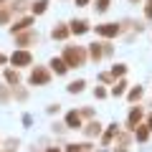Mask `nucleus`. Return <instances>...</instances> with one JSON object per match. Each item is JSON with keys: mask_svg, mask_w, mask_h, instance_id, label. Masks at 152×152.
Returning a JSON list of instances; mask_svg holds the SVG:
<instances>
[{"mask_svg": "<svg viewBox=\"0 0 152 152\" xmlns=\"http://www.w3.org/2000/svg\"><path fill=\"white\" fill-rule=\"evenodd\" d=\"M132 3H137V0H132Z\"/></svg>", "mask_w": 152, "mask_h": 152, "instance_id": "obj_34", "label": "nucleus"}, {"mask_svg": "<svg viewBox=\"0 0 152 152\" xmlns=\"http://www.w3.org/2000/svg\"><path fill=\"white\" fill-rule=\"evenodd\" d=\"M28 5H31V3H26V0H15V3H10V10L13 13H23V10H28Z\"/></svg>", "mask_w": 152, "mask_h": 152, "instance_id": "obj_20", "label": "nucleus"}, {"mask_svg": "<svg viewBox=\"0 0 152 152\" xmlns=\"http://www.w3.org/2000/svg\"><path fill=\"white\" fill-rule=\"evenodd\" d=\"M28 81H31L33 86H46V84L51 81V71L46 69V66H36V69L31 71V76H28Z\"/></svg>", "mask_w": 152, "mask_h": 152, "instance_id": "obj_2", "label": "nucleus"}, {"mask_svg": "<svg viewBox=\"0 0 152 152\" xmlns=\"http://www.w3.org/2000/svg\"><path fill=\"white\" fill-rule=\"evenodd\" d=\"M109 74H112L114 79H117V76H119V79H122V76L127 74V66H124V64H114V66H112V71H109Z\"/></svg>", "mask_w": 152, "mask_h": 152, "instance_id": "obj_21", "label": "nucleus"}, {"mask_svg": "<svg viewBox=\"0 0 152 152\" xmlns=\"http://www.w3.org/2000/svg\"><path fill=\"white\" fill-rule=\"evenodd\" d=\"M76 5H79V8H84V5H89V0H76Z\"/></svg>", "mask_w": 152, "mask_h": 152, "instance_id": "obj_30", "label": "nucleus"}, {"mask_svg": "<svg viewBox=\"0 0 152 152\" xmlns=\"http://www.w3.org/2000/svg\"><path fill=\"white\" fill-rule=\"evenodd\" d=\"M114 134H117V124H109V129L104 132V142H109V140H112Z\"/></svg>", "mask_w": 152, "mask_h": 152, "instance_id": "obj_23", "label": "nucleus"}, {"mask_svg": "<svg viewBox=\"0 0 152 152\" xmlns=\"http://www.w3.org/2000/svg\"><path fill=\"white\" fill-rule=\"evenodd\" d=\"M127 96H129V102H140V99H142V86L127 89Z\"/></svg>", "mask_w": 152, "mask_h": 152, "instance_id": "obj_19", "label": "nucleus"}, {"mask_svg": "<svg viewBox=\"0 0 152 152\" xmlns=\"http://www.w3.org/2000/svg\"><path fill=\"white\" fill-rule=\"evenodd\" d=\"M69 28H71V33H74V36H84V33L91 31V26H89L86 20H71Z\"/></svg>", "mask_w": 152, "mask_h": 152, "instance_id": "obj_7", "label": "nucleus"}, {"mask_svg": "<svg viewBox=\"0 0 152 152\" xmlns=\"http://www.w3.org/2000/svg\"><path fill=\"white\" fill-rule=\"evenodd\" d=\"M109 10V0H96V13H107Z\"/></svg>", "mask_w": 152, "mask_h": 152, "instance_id": "obj_24", "label": "nucleus"}, {"mask_svg": "<svg viewBox=\"0 0 152 152\" xmlns=\"http://www.w3.org/2000/svg\"><path fill=\"white\" fill-rule=\"evenodd\" d=\"M10 18H13V10H10V5L0 8V26H5V23H10Z\"/></svg>", "mask_w": 152, "mask_h": 152, "instance_id": "obj_18", "label": "nucleus"}, {"mask_svg": "<svg viewBox=\"0 0 152 152\" xmlns=\"http://www.w3.org/2000/svg\"><path fill=\"white\" fill-rule=\"evenodd\" d=\"M119 33H122L119 23H102V26H96V36H102V38H117Z\"/></svg>", "mask_w": 152, "mask_h": 152, "instance_id": "obj_5", "label": "nucleus"}, {"mask_svg": "<svg viewBox=\"0 0 152 152\" xmlns=\"http://www.w3.org/2000/svg\"><path fill=\"white\" fill-rule=\"evenodd\" d=\"M5 81L10 84V86H18V84H20V74H18V69H5Z\"/></svg>", "mask_w": 152, "mask_h": 152, "instance_id": "obj_15", "label": "nucleus"}, {"mask_svg": "<svg viewBox=\"0 0 152 152\" xmlns=\"http://www.w3.org/2000/svg\"><path fill=\"white\" fill-rule=\"evenodd\" d=\"M99 79H102L104 84H112V79H114V76H112V74H99Z\"/></svg>", "mask_w": 152, "mask_h": 152, "instance_id": "obj_28", "label": "nucleus"}, {"mask_svg": "<svg viewBox=\"0 0 152 152\" xmlns=\"http://www.w3.org/2000/svg\"><path fill=\"white\" fill-rule=\"evenodd\" d=\"M0 102H3V104L10 102V91H8V86H0Z\"/></svg>", "mask_w": 152, "mask_h": 152, "instance_id": "obj_25", "label": "nucleus"}, {"mask_svg": "<svg viewBox=\"0 0 152 152\" xmlns=\"http://www.w3.org/2000/svg\"><path fill=\"white\" fill-rule=\"evenodd\" d=\"M84 86H86V81H84V79H76V81H71L69 86H66V91L69 94H81Z\"/></svg>", "mask_w": 152, "mask_h": 152, "instance_id": "obj_16", "label": "nucleus"}, {"mask_svg": "<svg viewBox=\"0 0 152 152\" xmlns=\"http://www.w3.org/2000/svg\"><path fill=\"white\" fill-rule=\"evenodd\" d=\"M66 127H69V129H81V114L79 112H69L66 114Z\"/></svg>", "mask_w": 152, "mask_h": 152, "instance_id": "obj_11", "label": "nucleus"}, {"mask_svg": "<svg viewBox=\"0 0 152 152\" xmlns=\"http://www.w3.org/2000/svg\"><path fill=\"white\" fill-rule=\"evenodd\" d=\"M147 127H150V129H152V117H150V119H147Z\"/></svg>", "mask_w": 152, "mask_h": 152, "instance_id": "obj_32", "label": "nucleus"}, {"mask_svg": "<svg viewBox=\"0 0 152 152\" xmlns=\"http://www.w3.org/2000/svg\"><path fill=\"white\" fill-rule=\"evenodd\" d=\"M99 132H102V124H99V122H89V124L84 127V134L86 137H96Z\"/></svg>", "mask_w": 152, "mask_h": 152, "instance_id": "obj_17", "label": "nucleus"}, {"mask_svg": "<svg viewBox=\"0 0 152 152\" xmlns=\"http://www.w3.org/2000/svg\"><path fill=\"white\" fill-rule=\"evenodd\" d=\"M94 96H96V99H104V96H107V89H104V86H96V89H94Z\"/></svg>", "mask_w": 152, "mask_h": 152, "instance_id": "obj_26", "label": "nucleus"}, {"mask_svg": "<svg viewBox=\"0 0 152 152\" xmlns=\"http://www.w3.org/2000/svg\"><path fill=\"white\" fill-rule=\"evenodd\" d=\"M15 43L18 46H33V43H38V31H33V28H28V31H20V33H15Z\"/></svg>", "mask_w": 152, "mask_h": 152, "instance_id": "obj_4", "label": "nucleus"}, {"mask_svg": "<svg viewBox=\"0 0 152 152\" xmlns=\"http://www.w3.org/2000/svg\"><path fill=\"white\" fill-rule=\"evenodd\" d=\"M8 61H10V58H8V56H3V53H0V66H5Z\"/></svg>", "mask_w": 152, "mask_h": 152, "instance_id": "obj_29", "label": "nucleus"}, {"mask_svg": "<svg viewBox=\"0 0 152 152\" xmlns=\"http://www.w3.org/2000/svg\"><path fill=\"white\" fill-rule=\"evenodd\" d=\"M86 58H89V51L84 46H66L64 48V61L69 64V69L71 66H84Z\"/></svg>", "mask_w": 152, "mask_h": 152, "instance_id": "obj_1", "label": "nucleus"}, {"mask_svg": "<svg viewBox=\"0 0 152 152\" xmlns=\"http://www.w3.org/2000/svg\"><path fill=\"white\" fill-rule=\"evenodd\" d=\"M142 122V109L140 107H132V112H129V119H127V127L129 129H134L137 124Z\"/></svg>", "mask_w": 152, "mask_h": 152, "instance_id": "obj_12", "label": "nucleus"}, {"mask_svg": "<svg viewBox=\"0 0 152 152\" xmlns=\"http://www.w3.org/2000/svg\"><path fill=\"white\" fill-rule=\"evenodd\" d=\"M10 64L15 66V69H20V66H31V64H33V56H31V51H26V48H18V51H13V56H10Z\"/></svg>", "mask_w": 152, "mask_h": 152, "instance_id": "obj_3", "label": "nucleus"}, {"mask_svg": "<svg viewBox=\"0 0 152 152\" xmlns=\"http://www.w3.org/2000/svg\"><path fill=\"white\" fill-rule=\"evenodd\" d=\"M86 51H89V58H91V61H96V64L104 58V43H91Z\"/></svg>", "mask_w": 152, "mask_h": 152, "instance_id": "obj_10", "label": "nucleus"}, {"mask_svg": "<svg viewBox=\"0 0 152 152\" xmlns=\"http://www.w3.org/2000/svg\"><path fill=\"white\" fill-rule=\"evenodd\" d=\"M71 33L69 26H64V23H58V26H53V31H51V36H53V41H66Z\"/></svg>", "mask_w": 152, "mask_h": 152, "instance_id": "obj_9", "label": "nucleus"}, {"mask_svg": "<svg viewBox=\"0 0 152 152\" xmlns=\"http://www.w3.org/2000/svg\"><path fill=\"white\" fill-rule=\"evenodd\" d=\"M127 86H129V84H127L124 79L114 81V84H112V96H122V94H127Z\"/></svg>", "mask_w": 152, "mask_h": 152, "instance_id": "obj_14", "label": "nucleus"}, {"mask_svg": "<svg viewBox=\"0 0 152 152\" xmlns=\"http://www.w3.org/2000/svg\"><path fill=\"white\" fill-rule=\"evenodd\" d=\"M51 71H53V74L56 76H64L66 74V71H69V64H66V61H64V56H61V58H51Z\"/></svg>", "mask_w": 152, "mask_h": 152, "instance_id": "obj_8", "label": "nucleus"}, {"mask_svg": "<svg viewBox=\"0 0 152 152\" xmlns=\"http://www.w3.org/2000/svg\"><path fill=\"white\" fill-rule=\"evenodd\" d=\"M5 3H10V0H0V8H5Z\"/></svg>", "mask_w": 152, "mask_h": 152, "instance_id": "obj_31", "label": "nucleus"}, {"mask_svg": "<svg viewBox=\"0 0 152 152\" xmlns=\"http://www.w3.org/2000/svg\"><path fill=\"white\" fill-rule=\"evenodd\" d=\"M48 152H58V150H48Z\"/></svg>", "mask_w": 152, "mask_h": 152, "instance_id": "obj_33", "label": "nucleus"}, {"mask_svg": "<svg viewBox=\"0 0 152 152\" xmlns=\"http://www.w3.org/2000/svg\"><path fill=\"white\" fill-rule=\"evenodd\" d=\"M145 18L152 20V0H147V5H145Z\"/></svg>", "mask_w": 152, "mask_h": 152, "instance_id": "obj_27", "label": "nucleus"}, {"mask_svg": "<svg viewBox=\"0 0 152 152\" xmlns=\"http://www.w3.org/2000/svg\"><path fill=\"white\" fill-rule=\"evenodd\" d=\"M31 26H33V15H26V18H20V20H15L10 26V33L15 36V33H20V31H28Z\"/></svg>", "mask_w": 152, "mask_h": 152, "instance_id": "obj_6", "label": "nucleus"}, {"mask_svg": "<svg viewBox=\"0 0 152 152\" xmlns=\"http://www.w3.org/2000/svg\"><path fill=\"white\" fill-rule=\"evenodd\" d=\"M46 10H48V0H36V3H31V15H43Z\"/></svg>", "mask_w": 152, "mask_h": 152, "instance_id": "obj_13", "label": "nucleus"}, {"mask_svg": "<svg viewBox=\"0 0 152 152\" xmlns=\"http://www.w3.org/2000/svg\"><path fill=\"white\" fill-rule=\"evenodd\" d=\"M147 134H150V127H140V129H134V137H137L140 142H145Z\"/></svg>", "mask_w": 152, "mask_h": 152, "instance_id": "obj_22", "label": "nucleus"}]
</instances>
